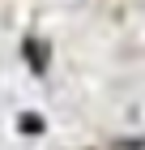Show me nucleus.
Masks as SVG:
<instances>
[{
    "label": "nucleus",
    "instance_id": "obj_1",
    "mask_svg": "<svg viewBox=\"0 0 145 150\" xmlns=\"http://www.w3.org/2000/svg\"><path fill=\"white\" fill-rule=\"evenodd\" d=\"M22 129L26 133H39V116H22Z\"/></svg>",
    "mask_w": 145,
    "mask_h": 150
}]
</instances>
